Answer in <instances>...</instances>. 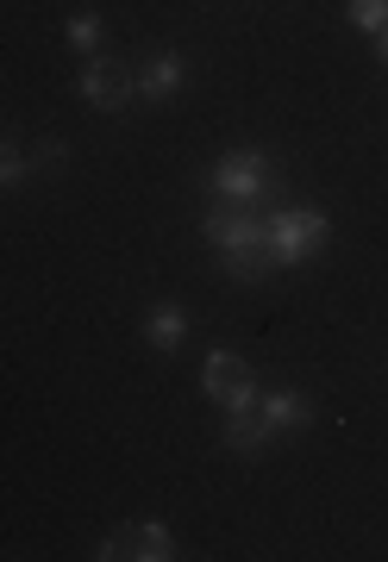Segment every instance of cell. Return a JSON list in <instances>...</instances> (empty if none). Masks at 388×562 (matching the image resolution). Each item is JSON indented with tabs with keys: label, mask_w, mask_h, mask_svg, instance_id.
Listing matches in <instances>:
<instances>
[{
	"label": "cell",
	"mask_w": 388,
	"mask_h": 562,
	"mask_svg": "<svg viewBox=\"0 0 388 562\" xmlns=\"http://www.w3.org/2000/svg\"><path fill=\"white\" fill-rule=\"evenodd\" d=\"M182 81H188V63L176 57V50H157L151 63H138L132 88H138V101H169V94H176Z\"/></svg>",
	"instance_id": "cell-6"
},
{
	"label": "cell",
	"mask_w": 388,
	"mask_h": 562,
	"mask_svg": "<svg viewBox=\"0 0 388 562\" xmlns=\"http://www.w3.org/2000/svg\"><path fill=\"white\" fill-rule=\"evenodd\" d=\"M25 176H32V157L13 150V144H0V188H20Z\"/></svg>",
	"instance_id": "cell-13"
},
{
	"label": "cell",
	"mask_w": 388,
	"mask_h": 562,
	"mask_svg": "<svg viewBox=\"0 0 388 562\" xmlns=\"http://www.w3.org/2000/svg\"><path fill=\"white\" fill-rule=\"evenodd\" d=\"M201 387H207V401H220L225 413H245V406H257V375H251V362L232 357V350H213V357H207Z\"/></svg>",
	"instance_id": "cell-3"
},
{
	"label": "cell",
	"mask_w": 388,
	"mask_h": 562,
	"mask_svg": "<svg viewBox=\"0 0 388 562\" xmlns=\"http://www.w3.org/2000/svg\"><path fill=\"white\" fill-rule=\"evenodd\" d=\"M125 531H132V557H138V562H169V557H176V538H169L157 519L125 525Z\"/></svg>",
	"instance_id": "cell-10"
},
{
	"label": "cell",
	"mask_w": 388,
	"mask_h": 562,
	"mask_svg": "<svg viewBox=\"0 0 388 562\" xmlns=\"http://www.w3.org/2000/svg\"><path fill=\"white\" fill-rule=\"evenodd\" d=\"M144 344H151L157 357H176V350L188 344V313L176 301L151 306V313H144Z\"/></svg>",
	"instance_id": "cell-7"
},
{
	"label": "cell",
	"mask_w": 388,
	"mask_h": 562,
	"mask_svg": "<svg viewBox=\"0 0 388 562\" xmlns=\"http://www.w3.org/2000/svg\"><path fill=\"white\" fill-rule=\"evenodd\" d=\"M282 181H276V162L269 150H232V157L213 162V194L232 206H251V201H269Z\"/></svg>",
	"instance_id": "cell-2"
},
{
	"label": "cell",
	"mask_w": 388,
	"mask_h": 562,
	"mask_svg": "<svg viewBox=\"0 0 388 562\" xmlns=\"http://www.w3.org/2000/svg\"><path fill=\"white\" fill-rule=\"evenodd\" d=\"M376 38H383V69H388V25H383V32H376Z\"/></svg>",
	"instance_id": "cell-15"
},
{
	"label": "cell",
	"mask_w": 388,
	"mask_h": 562,
	"mask_svg": "<svg viewBox=\"0 0 388 562\" xmlns=\"http://www.w3.org/2000/svg\"><path fill=\"white\" fill-rule=\"evenodd\" d=\"M264 213H251V206H232V201H220L213 206V213H207L201 220V232L213 244H220V250H257V244H264Z\"/></svg>",
	"instance_id": "cell-4"
},
{
	"label": "cell",
	"mask_w": 388,
	"mask_h": 562,
	"mask_svg": "<svg viewBox=\"0 0 388 562\" xmlns=\"http://www.w3.org/2000/svg\"><path fill=\"white\" fill-rule=\"evenodd\" d=\"M82 101H95L101 113H125V106L138 101L132 69H120V63H107V57H88V69H82Z\"/></svg>",
	"instance_id": "cell-5"
},
{
	"label": "cell",
	"mask_w": 388,
	"mask_h": 562,
	"mask_svg": "<svg viewBox=\"0 0 388 562\" xmlns=\"http://www.w3.org/2000/svg\"><path fill=\"white\" fill-rule=\"evenodd\" d=\"M101 38H107L101 13H76V20H69V44H76L82 57H95V50H101Z\"/></svg>",
	"instance_id": "cell-12"
},
{
	"label": "cell",
	"mask_w": 388,
	"mask_h": 562,
	"mask_svg": "<svg viewBox=\"0 0 388 562\" xmlns=\"http://www.w3.org/2000/svg\"><path fill=\"white\" fill-rule=\"evenodd\" d=\"M220 257H225V276H239V281H264L276 269V257H269L264 244L257 250H220Z\"/></svg>",
	"instance_id": "cell-11"
},
{
	"label": "cell",
	"mask_w": 388,
	"mask_h": 562,
	"mask_svg": "<svg viewBox=\"0 0 388 562\" xmlns=\"http://www.w3.org/2000/svg\"><path fill=\"white\" fill-rule=\"evenodd\" d=\"M257 413H264V425L282 438V431H301V425L313 419V401L295 394V387H282V394H257Z\"/></svg>",
	"instance_id": "cell-9"
},
{
	"label": "cell",
	"mask_w": 388,
	"mask_h": 562,
	"mask_svg": "<svg viewBox=\"0 0 388 562\" xmlns=\"http://www.w3.org/2000/svg\"><path fill=\"white\" fill-rule=\"evenodd\" d=\"M326 238H332V220L320 206H282V213H269V225H264V250L276 257V269L320 257Z\"/></svg>",
	"instance_id": "cell-1"
},
{
	"label": "cell",
	"mask_w": 388,
	"mask_h": 562,
	"mask_svg": "<svg viewBox=\"0 0 388 562\" xmlns=\"http://www.w3.org/2000/svg\"><path fill=\"white\" fill-rule=\"evenodd\" d=\"M269 443H276V431L264 425V413H257V406H245V413H225V450H232V457H264Z\"/></svg>",
	"instance_id": "cell-8"
},
{
	"label": "cell",
	"mask_w": 388,
	"mask_h": 562,
	"mask_svg": "<svg viewBox=\"0 0 388 562\" xmlns=\"http://www.w3.org/2000/svg\"><path fill=\"white\" fill-rule=\"evenodd\" d=\"M351 20L364 25V32H383L388 25V0H351Z\"/></svg>",
	"instance_id": "cell-14"
}]
</instances>
